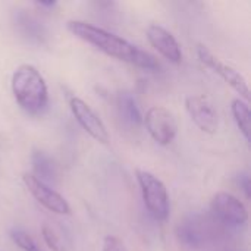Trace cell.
Masks as SVG:
<instances>
[{
	"label": "cell",
	"instance_id": "1",
	"mask_svg": "<svg viewBox=\"0 0 251 251\" xmlns=\"http://www.w3.org/2000/svg\"><path fill=\"white\" fill-rule=\"evenodd\" d=\"M66 25L68 29L76 38L94 46L97 50L110 57L149 71H154L159 68V62L153 54L138 49L137 46L131 44L129 41L113 32H109L100 26H96L84 21H69Z\"/></svg>",
	"mask_w": 251,
	"mask_h": 251
},
{
	"label": "cell",
	"instance_id": "2",
	"mask_svg": "<svg viewBox=\"0 0 251 251\" xmlns=\"http://www.w3.org/2000/svg\"><path fill=\"white\" fill-rule=\"evenodd\" d=\"M12 93L18 104L29 115H41L49 104L47 84L32 65L18 66L12 75Z\"/></svg>",
	"mask_w": 251,
	"mask_h": 251
},
{
	"label": "cell",
	"instance_id": "3",
	"mask_svg": "<svg viewBox=\"0 0 251 251\" xmlns=\"http://www.w3.org/2000/svg\"><path fill=\"white\" fill-rule=\"evenodd\" d=\"M137 182L141 190L143 201L150 216L159 222H165L169 216V196L165 184L147 171H135Z\"/></svg>",
	"mask_w": 251,
	"mask_h": 251
},
{
	"label": "cell",
	"instance_id": "4",
	"mask_svg": "<svg viewBox=\"0 0 251 251\" xmlns=\"http://www.w3.org/2000/svg\"><path fill=\"white\" fill-rule=\"evenodd\" d=\"M147 132L160 146L171 144L178 134V124L174 113L163 106H153L143 118Z\"/></svg>",
	"mask_w": 251,
	"mask_h": 251
},
{
	"label": "cell",
	"instance_id": "5",
	"mask_svg": "<svg viewBox=\"0 0 251 251\" xmlns=\"http://www.w3.org/2000/svg\"><path fill=\"white\" fill-rule=\"evenodd\" d=\"M197 54L200 62L207 66L209 69H212L215 74H218L225 82H228L243 99L244 101H249L250 99V90H249V84L246 81V78L232 66H229L228 63H225L224 60H221L215 53H212L206 46L199 44L197 46Z\"/></svg>",
	"mask_w": 251,
	"mask_h": 251
},
{
	"label": "cell",
	"instance_id": "6",
	"mask_svg": "<svg viewBox=\"0 0 251 251\" xmlns=\"http://www.w3.org/2000/svg\"><path fill=\"white\" fill-rule=\"evenodd\" d=\"M210 207L216 219H219L225 225L243 226L249 221V213L243 201L229 193L221 191L215 194Z\"/></svg>",
	"mask_w": 251,
	"mask_h": 251
},
{
	"label": "cell",
	"instance_id": "7",
	"mask_svg": "<svg viewBox=\"0 0 251 251\" xmlns=\"http://www.w3.org/2000/svg\"><path fill=\"white\" fill-rule=\"evenodd\" d=\"M185 109L191 121L206 134H215L219 128L218 112L210 99L204 94L188 96L185 99Z\"/></svg>",
	"mask_w": 251,
	"mask_h": 251
},
{
	"label": "cell",
	"instance_id": "8",
	"mask_svg": "<svg viewBox=\"0 0 251 251\" xmlns=\"http://www.w3.org/2000/svg\"><path fill=\"white\" fill-rule=\"evenodd\" d=\"M25 187L31 193V196L47 210L56 213V215H71V206L69 203L53 188H50L47 184L37 179L32 174H24L22 176Z\"/></svg>",
	"mask_w": 251,
	"mask_h": 251
},
{
	"label": "cell",
	"instance_id": "9",
	"mask_svg": "<svg viewBox=\"0 0 251 251\" xmlns=\"http://www.w3.org/2000/svg\"><path fill=\"white\" fill-rule=\"evenodd\" d=\"M69 107L76 122L91 138H94L96 141L101 144L109 143V132L106 129V125L103 124L100 116L91 109L88 103H85L84 100L78 97H72L69 101Z\"/></svg>",
	"mask_w": 251,
	"mask_h": 251
},
{
	"label": "cell",
	"instance_id": "10",
	"mask_svg": "<svg viewBox=\"0 0 251 251\" xmlns=\"http://www.w3.org/2000/svg\"><path fill=\"white\" fill-rule=\"evenodd\" d=\"M149 43L171 63L179 65L182 62V51L176 38L160 25H150L147 28Z\"/></svg>",
	"mask_w": 251,
	"mask_h": 251
},
{
	"label": "cell",
	"instance_id": "11",
	"mask_svg": "<svg viewBox=\"0 0 251 251\" xmlns=\"http://www.w3.org/2000/svg\"><path fill=\"white\" fill-rule=\"evenodd\" d=\"M176 237L187 249H200L206 243V229L199 225V221H184L176 228Z\"/></svg>",
	"mask_w": 251,
	"mask_h": 251
},
{
	"label": "cell",
	"instance_id": "12",
	"mask_svg": "<svg viewBox=\"0 0 251 251\" xmlns=\"http://www.w3.org/2000/svg\"><path fill=\"white\" fill-rule=\"evenodd\" d=\"M44 243L51 251L71 250V237L59 222H46L41 228Z\"/></svg>",
	"mask_w": 251,
	"mask_h": 251
},
{
	"label": "cell",
	"instance_id": "13",
	"mask_svg": "<svg viewBox=\"0 0 251 251\" xmlns=\"http://www.w3.org/2000/svg\"><path fill=\"white\" fill-rule=\"evenodd\" d=\"M116 106H118L119 118L122 119V122L125 125L137 128L143 122V116H141L137 101L131 93H128V91L119 93L118 99H116Z\"/></svg>",
	"mask_w": 251,
	"mask_h": 251
},
{
	"label": "cell",
	"instance_id": "14",
	"mask_svg": "<svg viewBox=\"0 0 251 251\" xmlns=\"http://www.w3.org/2000/svg\"><path fill=\"white\" fill-rule=\"evenodd\" d=\"M32 168L34 176L41 182H54L57 181V166L54 162L43 151H34L32 154Z\"/></svg>",
	"mask_w": 251,
	"mask_h": 251
},
{
	"label": "cell",
	"instance_id": "15",
	"mask_svg": "<svg viewBox=\"0 0 251 251\" xmlns=\"http://www.w3.org/2000/svg\"><path fill=\"white\" fill-rule=\"evenodd\" d=\"M231 112H232V116H234V119L237 122V126L243 132L244 138L247 141H250L251 124L249 103L244 101V100H241V99H234L232 103H231Z\"/></svg>",
	"mask_w": 251,
	"mask_h": 251
},
{
	"label": "cell",
	"instance_id": "16",
	"mask_svg": "<svg viewBox=\"0 0 251 251\" xmlns=\"http://www.w3.org/2000/svg\"><path fill=\"white\" fill-rule=\"evenodd\" d=\"M10 238L13 240V243L24 251H43L40 249V246L35 243V240L24 229H12L10 232Z\"/></svg>",
	"mask_w": 251,
	"mask_h": 251
},
{
	"label": "cell",
	"instance_id": "17",
	"mask_svg": "<svg viewBox=\"0 0 251 251\" xmlns=\"http://www.w3.org/2000/svg\"><path fill=\"white\" fill-rule=\"evenodd\" d=\"M18 26L21 29V32L29 38H35V40H41V37L44 35V31H43V26L40 25V22H37L34 19L32 25H28L26 22V15H19L18 18Z\"/></svg>",
	"mask_w": 251,
	"mask_h": 251
},
{
	"label": "cell",
	"instance_id": "18",
	"mask_svg": "<svg viewBox=\"0 0 251 251\" xmlns=\"http://www.w3.org/2000/svg\"><path fill=\"white\" fill-rule=\"evenodd\" d=\"M103 251H128L124 241L115 235H107L103 240Z\"/></svg>",
	"mask_w": 251,
	"mask_h": 251
}]
</instances>
